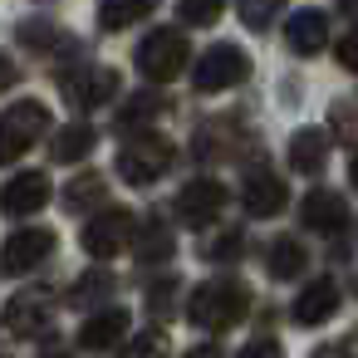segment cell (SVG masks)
<instances>
[{"label": "cell", "mask_w": 358, "mask_h": 358, "mask_svg": "<svg viewBox=\"0 0 358 358\" xmlns=\"http://www.w3.org/2000/svg\"><path fill=\"white\" fill-rule=\"evenodd\" d=\"M157 10V0H99V25L103 30H128Z\"/></svg>", "instance_id": "18"}, {"label": "cell", "mask_w": 358, "mask_h": 358, "mask_svg": "<svg viewBox=\"0 0 358 358\" xmlns=\"http://www.w3.org/2000/svg\"><path fill=\"white\" fill-rule=\"evenodd\" d=\"M241 358H285V353H280V343H275V338H255V343H245V348H241Z\"/></svg>", "instance_id": "27"}, {"label": "cell", "mask_w": 358, "mask_h": 358, "mask_svg": "<svg viewBox=\"0 0 358 358\" xmlns=\"http://www.w3.org/2000/svg\"><path fill=\"white\" fill-rule=\"evenodd\" d=\"M15 84V64L10 59H0V89H10Z\"/></svg>", "instance_id": "31"}, {"label": "cell", "mask_w": 358, "mask_h": 358, "mask_svg": "<svg viewBox=\"0 0 358 358\" xmlns=\"http://www.w3.org/2000/svg\"><path fill=\"white\" fill-rule=\"evenodd\" d=\"M285 201H289V192H285V182H280V177L260 172V177H250V182H245V211H250V216H280V211H285Z\"/></svg>", "instance_id": "16"}, {"label": "cell", "mask_w": 358, "mask_h": 358, "mask_svg": "<svg viewBox=\"0 0 358 358\" xmlns=\"http://www.w3.org/2000/svg\"><path fill=\"white\" fill-rule=\"evenodd\" d=\"M245 304H250V299H245V289H241L236 280H206V285L192 289L187 314H192V324H201V329H231V324H241Z\"/></svg>", "instance_id": "1"}, {"label": "cell", "mask_w": 358, "mask_h": 358, "mask_svg": "<svg viewBox=\"0 0 358 358\" xmlns=\"http://www.w3.org/2000/svg\"><path fill=\"white\" fill-rule=\"evenodd\" d=\"M280 6H285V0H236V15L250 30H270V20L280 15Z\"/></svg>", "instance_id": "21"}, {"label": "cell", "mask_w": 358, "mask_h": 358, "mask_svg": "<svg viewBox=\"0 0 358 358\" xmlns=\"http://www.w3.org/2000/svg\"><path fill=\"white\" fill-rule=\"evenodd\" d=\"M324 162H329V138L319 128H299L289 138V167L294 172H319Z\"/></svg>", "instance_id": "17"}, {"label": "cell", "mask_w": 358, "mask_h": 358, "mask_svg": "<svg viewBox=\"0 0 358 358\" xmlns=\"http://www.w3.org/2000/svg\"><path fill=\"white\" fill-rule=\"evenodd\" d=\"M187 358H221V348H211V343H206V348H192Z\"/></svg>", "instance_id": "32"}, {"label": "cell", "mask_w": 358, "mask_h": 358, "mask_svg": "<svg viewBox=\"0 0 358 358\" xmlns=\"http://www.w3.org/2000/svg\"><path fill=\"white\" fill-rule=\"evenodd\" d=\"M338 64H343V69H353V74H358V35H348V40H343V45H338Z\"/></svg>", "instance_id": "30"}, {"label": "cell", "mask_w": 358, "mask_h": 358, "mask_svg": "<svg viewBox=\"0 0 358 358\" xmlns=\"http://www.w3.org/2000/svg\"><path fill=\"white\" fill-rule=\"evenodd\" d=\"M304 265H309L304 241H294V236H275V241H270V250H265V270H270V280H299Z\"/></svg>", "instance_id": "15"}, {"label": "cell", "mask_w": 358, "mask_h": 358, "mask_svg": "<svg viewBox=\"0 0 358 358\" xmlns=\"http://www.w3.org/2000/svg\"><path fill=\"white\" fill-rule=\"evenodd\" d=\"M314 358H338V353H334V348H324V353H314Z\"/></svg>", "instance_id": "34"}, {"label": "cell", "mask_w": 358, "mask_h": 358, "mask_svg": "<svg viewBox=\"0 0 358 358\" xmlns=\"http://www.w3.org/2000/svg\"><path fill=\"white\" fill-rule=\"evenodd\" d=\"M94 152V128H84V123H69L59 138H55V162H79V157H89Z\"/></svg>", "instance_id": "20"}, {"label": "cell", "mask_w": 358, "mask_h": 358, "mask_svg": "<svg viewBox=\"0 0 358 358\" xmlns=\"http://www.w3.org/2000/svg\"><path fill=\"white\" fill-rule=\"evenodd\" d=\"M108 285H113L108 275H84V285L74 289V304H89V299H99V294H103Z\"/></svg>", "instance_id": "26"}, {"label": "cell", "mask_w": 358, "mask_h": 358, "mask_svg": "<svg viewBox=\"0 0 358 358\" xmlns=\"http://www.w3.org/2000/svg\"><path fill=\"white\" fill-rule=\"evenodd\" d=\"M64 89H69V99H79V103H103V99L118 94V74H113V69H89V74L79 79V89H74V84H64Z\"/></svg>", "instance_id": "19"}, {"label": "cell", "mask_w": 358, "mask_h": 358, "mask_svg": "<svg viewBox=\"0 0 358 358\" xmlns=\"http://www.w3.org/2000/svg\"><path fill=\"white\" fill-rule=\"evenodd\" d=\"M187 40L177 35V30H152L143 45H138V69H143V79H152V84H167V79H177L182 69H187Z\"/></svg>", "instance_id": "3"}, {"label": "cell", "mask_w": 358, "mask_h": 358, "mask_svg": "<svg viewBox=\"0 0 358 358\" xmlns=\"http://www.w3.org/2000/svg\"><path fill=\"white\" fill-rule=\"evenodd\" d=\"M123 334H128V309H99V314L84 319V329H79V348H89V353H108Z\"/></svg>", "instance_id": "13"}, {"label": "cell", "mask_w": 358, "mask_h": 358, "mask_svg": "<svg viewBox=\"0 0 358 358\" xmlns=\"http://www.w3.org/2000/svg\"><path fill=\"white\" fill-rule=\"evenodd\" d=\"M348 182H353V187H358V157H353V162H348Z\"/></svg>", "instance_id": "33"}, {"label": "cell", "mask_w": 358, "mask_h": 358, "mask_svg": "<svg viewBox=\"0 0 358 358\" xmlns=\"http://www.w3.org/2000/svg\"><path fill=\"white\" fill-rule=\"evenodd\" d=\"M236 250H241V236L231 231V236H216V245H211L206 255H211V260H221V255H236Z\"/></svg>", "instance_id": "29"}, {"label": "cell", "mask_w": 358, "mask_h": 358, "mask_svg": "<svg viewBox=\"0 0 358 358\" xmlns=\"http://www.w3.org/2000/svg\"><path fill=\"white\" fill-rule=\"evenodd\" d=\"M343 6H353V10H358V0H343Z\"/></svg>", "instance_id": "35"}, {"label": "cell", "mask_w": 358, "mask_h": 358, "mask_svg": "<svg viewBox=\"0 0 358 358\" xmlns=\"http://www.w3.org/2000/svg\"><path fill=\"white\" fill-rule=\"evenodd\" d=\"M221 10H226V0H182V20L187 25H216L221 20Z\"/></svg>", "instance_id": "23"}, {"label": "cell", "mask_w": 358, "mask_h": 358, "mask_svg": "<svg viewBox=\"0 0 358 358\" xmlns=\"http://www.w3.org/2000/svg\"><path fill=\"white\" fill-rule=\"evenodd\" d=\"M99 196H103V182H99V177H74L69 192H64V206H69V211H89Z\"/></svg>", "instance_id": "22"}, {"label": "cell", "mask_w": 358, "mask_h": 358, "mask_svg": "<svg viewBox=\"0 0 358 358\" xmlns=\"http://www.w3.org/2000/svg\"><path fill=\"white\" fill-rule=\"evenodd\" d=\"M245 74H250V59H245V50H236V45H211V50L196 59V69H192V84H196L201 94H221V89L241 84Z\"/></svg>", "instance_id": "4"}, {"label": "cell", "mask_w": 358, "mask_h": 358, "mask_svg": "<svg viewBox=\"0 0 358 358\" xmlns=\"http://www.w3.org/2000/svg\"><path fill=\"white\" fill-rule=\"evenodd\" d=\"M50 128V108L25 99V103H10L6 113H0V167L6 162H20Z\"/></svg>", "instance_id": "2"}, {"label": "cell", "mask_w": 358, "mask_h": 358, "mask_svg": "<svg viewBox=\"0 0 358 358\" xmlns=\"http://www.w3.org/2000/svg\"><path fill=\"white\" fill-rule=\"evenodd\" d=\"M50 250H55V231H50V226H25V231H15L6 245H0V265H6L10 275H25V270H35Z\"/></svg>", "instance_id": "7"}, {"label": "cell", "mask_w": 358, "mask_h": 358, "mask_svg": "<svg viewBox=\"0 0 358 358\" xmlns=\"http://www.w3.org/2000/svg\"><path fill=\"white\" fill-rule=\"evenodd\" d=\"M50 201V177L45 172H25L15 182H6V192H0V206H6L10 216H30Z\"/></svg>", "instance_id": "11"}, {"label": "cell", "mask_w": 358, "mask_h": 358, "mask_svg": "<svg viewBox=\"0 0 358 358\" xmlns=\"http://www.w3.org/2000/svg\"><path fill=\"white\" fill-rule=\"evenodd\" d=\"M162 353H167V334H162V329H152V334H143V338H133L123 358H162Z\"/></svg>", "instance_id": "25"}, {"label": "cell", "mask_w": 358, "mask_h": 358, "mask_svg": "<svg viewBox=\"0 0 358 358\" xmlns=\"http://www.w3.org/2000/svg\"><path fill=\"white\" fill-rule=\"evenodd\" d=\"M285 45H289L294 55H319V50L329 45V20H324V10H294L289 25H285Z\"/></svg>", "instance_id": "12"}, {"label": "cell", "mask_w": 358, "mask_h": 358, "mask_svg": "<svg viewBox=\"0 0 358 358\" xmlns=\"http://www.w3.org/2000/svg\"><path fill=\"white\" fill-rule=\"evenodd\" d=\"M167 167H172V143H167V138H152V133L138 138V143H128V148L118 152V177L133 182V187L157 182Z\"/></svg>", "instance_id": "5"}, {"label": "cell", "mask_w": 358, "mask_h": 358, "mask_svg": "<svg viewBox=\"0 0 358 358\" xmlns=\"http://www.w3.org/2000/svg\"><path fill=\"white\" fill-rule=\"evenodd\" d=\"M221 206H226V187H221V182H211V177L187 182V187H182V196H177V211H182V221H187V226H206V221H216V216H221Z\"/></svg>", "instance_id": "9"}, {"label": "cell", "mask_w": 358, "mask_h": 358, "mask_svg": "<svg viewBox=\"0 0 358 358\" xmlns=\"http://www.w3.org/2000/svg\"><path fill=\"white\" fill-rule=\"evenodd\" d=\"M299 216H304L309 231H338L348 221V201L338 192H309L304 206H299Z\"/></svg>", "instance_id": "14"}, {"label": "cell", "mask_w": 358, "mask_h": 358, "mask_svg": "<svg viewBox=\"0 0 358 358\" xmlns=\"http://www.w3.org/2000/svg\"><path fill=\"white\" fill-rule=\"evenodd\" d=\"M50 294L45 289H20L6 309H0V329H6L10 338H30L35 329H45L50 324Z\"/></svg>", "instance_id": "8"}, {"label": "cell", "mask_w": 358, "mask_h": 358, "mask_svg": "<svg viewBox=\"0 0 358 358\" xmlns=\"http://www.w3.org/2000/svg\"><path fill=\"white\" fill-rule=\"evenodd\" d=\"M152 108H157V103H152V99H138V103H133V108H128V113H123V123H118V128H138V123H143V118H148V113H152Z\"/></svg>", "instance_id": "28"}, {"label": "cell", "mask_w": 358, "mask_h": 358, "mask_svg": "<svg viewBox=\"0 0 358 358\" xmlns=\"http://www.w3.org/2000/svg\"><path fill=\"white\" fill-rule=\"evenodd\" d=\"M128 241H133V216H128L123 206H108V211H99V216L84 226V250H89L94 260H108V255L128 250Z\"/></svg>", "instance_id": "6"}, {"label": "cell", "mask_w": 358, "mask_h": 358, "mask_svg": "<svg viewBox=\"0 0 358 358\" xmlns=\"http://www.w3.org/2000/svg\"><path fill=\"white\" fill-rule=\"evenodd\" d=\"M167 255H172V236H167V226H148V236H143V245H138V260L152 265V260H167Z\"/></svg>", "instance_id": "24"}, {"label": "cell", "mask_w": 358, "mask_h": 358, "mask_svg": "<svg viewBox=\"0 0 358 358\" xmlns=\"http://www.w3.org/2000/svg\"><path fill=\"white\" fill-rule=\"evenodd\" d=\"M338 285L334 280H309L304 289H299V299H294V324H304V329H319V324H329L334 319V309H338Z\"/></svg>", "instance_id": "10"}]
</instances>
